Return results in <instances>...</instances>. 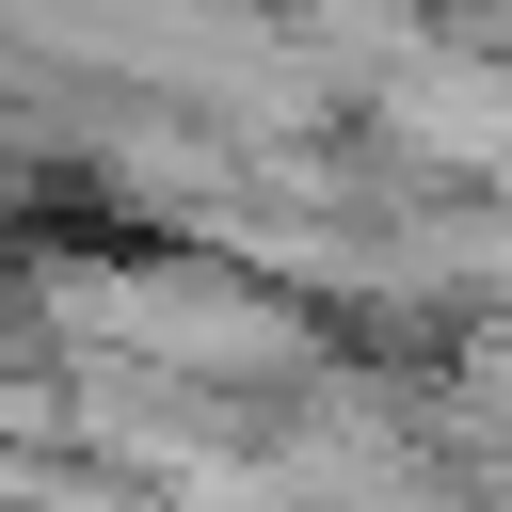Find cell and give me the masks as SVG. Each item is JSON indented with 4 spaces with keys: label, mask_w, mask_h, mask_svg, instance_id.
Segmentation results:
<instances>
[{
    "label": "cell",
    "mask_w": 512,
    "mask_h": 512,
    "mask_svg": "<svg viewBox=\"0 0 512 512\" xmlns=\"http://www.w3.org/2000/svg\"><path fill=\"white\" fill-rule=\"evenodd\" d=\"M400 128H416L432 160L496 176V160H512V80H400Z\"/></svg>",
    "instance_id": "1"
},
{
    "label": "cell",
    "mask_w": 512,
    "mask_h": 512,
    "mask_svg": "<svg viewBox=\"0 0 512 512\" xmlns=\"http://www.w3.org/2000/svg\"><path fill=\"white\" fill-rule=\"evenodd\" d=\"M496 512H512V496H496Z\"/></svg>",
    "instance_id": "2"
}]
</instances>
